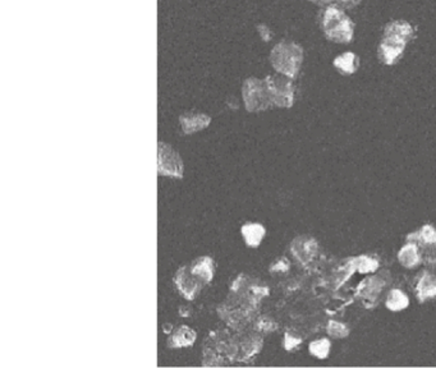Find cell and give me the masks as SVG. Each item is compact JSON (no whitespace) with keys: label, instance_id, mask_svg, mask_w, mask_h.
Instances as JSON below:
<instances>
[{"label":"cell","instance_id":"cell-20","mask_svg":"<svg viewBox=\"0 0 436 368\" xmlns=\"http://www.w3.org/2000/svg\"><path fill=\"white\" fill-rule=\"evenodd\" d=\"M381 285L382 282H380L379 278H370L362 284V288H361L362 294L367 298H373L380 291Z\"/></svg>","mask_w":436,"mask_h":368},{"label":"cell","instance_id":"cell-3","mask_svg":"<svg viewBox=\"0 0 436 368\" xmlns=\"http://www.w3.org/2000/svg\"><path fill=\"white\" fill-rule=\"evenodd\" d=\"M242 96L245 106L250 113L264 111L273 106L266 79H248L243 82Z\"/></svg>","mask_w":436,"mask_h":368},{"label":"cell","instance_id":"cell-1","mask_svg":"<svg viewBox=\"0 0 436 368\" xmlns=\"http://www.w3.org/2000/svg\"><path fill=\"white\" fill-rule=\"evenodd\" d=\"M321 30L326 39L338 42L349 44L355 36V24L343 9L335 4L326 6L321 13Z\"/></svg>","mask_w":436,"mask_h":368},{"label":"cell","instance_id":"cell-23","mask_svg":"<svg viewBox=\"0 0 436 368\" xmlns=\"http://www.w3.org/2000/svg\"><path fill=\"white\" fill-rule=\"evenodd\" d=\"M301 343V339H297V337H291V335H288L286 334V342H284V346H286V349L288 351H291V349H293L296 348L297 345Z\"/></svg>","mask_w":436,"mask_h":368},{"label":"cell","instance_id":"cell-5","mask_svg":"<svg viewBox=\"0 0 436 368\" xmlns=\"http://www.w3.org/2000/svg\"><path fill=\"white\" fill-rule=\"evenodd\" d=\"M158 172L160 175H168L173 178L183 177L182 159L172 146L164 142H159Z\"/></svg>","mask_w":436,"mask_h":368},{"label":"cell","instance_id":"cell-18","mask_svg":"<svg viewBox=\"0 0 436 368\" xmlns=\"http://www.w3.org/2000/svg\"><path fill=\"white\" fill-rule=\"evenodd\" d=\"M353 262V269H357L360 273L362 274H367V273H371L373 270H376L379 264L376 259L370 257V256H360L356 259H352Z\"/></svg>","mask_w":436,"mask_h":368},{"label":"cell","instance_id":"cell-6","mask_svg":"<svg viewBox=\"0 0 436 368\" xmlns=\"http://www.w3.org/2000/svg\"><path fill=\"white\" fill-rule=\"evenodd\" d=\"M175 285L187 299H193L204 287L196 275L191 271L190 266H182L175 274Z\"/></svg>","mask_w":436,"mask_h":368},{"label":"cell","instance_id":"cell-8","mask_svg":"<svg viewBox=\"0 0 436 368\" xmlns=\"http://www.w3.org/2000/svg\"><path fill=\"white\" fill-rule=\"evenodd\" d=\"M291 251L293 253L296 259H298L303 265H306L316 255L317 243L315 242L314 238L302 237L301 235V237L294 239L292 246H291Z\"/></svg>","mask_w":436,"mask_h":368},{"label":"cell","instance_id":"cell-14","mask_svg":"<svg viewBox=\"0 0 436 368\" xmlns=\"http://www.w3.org/2000/svg\"><path fill=\"white\" fill-rule=\"evenodd\" d=\"M398 259L401 262V265L407 267V269H413L417 267L422 261V253H421L420 247L416 243L408 242L405 247L398 253Z\"/></svg>","mask_w":436,"mask_h":368},{"label":"cell","instance_id":"cell-2","mask_svg":"<svg viewBox=\"0 0 436 368\" xmlns=\"http://www.w3.org/2000/svg\"><path fill=\"white\" fill-rule=\"evenodd\" d=\"M303 62V49L293 41H280L270 53L273 68L289 79H296Z\"/></svg>","mask_w":436,"mask_h":368},{"label":"cell","instance_id":"cell-19","mask_svg":"<svg viewBox=\"0 0 436 368\" xmlns=\"http://www.w3.org/2000/svg\"><path fill=\"white\" fill-rule=\"evenodd\" d=\"M330 352V340L329 339H318L309 344V353L317 357L318 360H325Z\"/></svg>","mask_w":436,"mask_h":368},{"label":"cell","instance_id":"cell-15","mask_svg":"<svg viewBox=\"0 0 436 368\" xmlns=\"http://www.w3.org/2000/svg\"><path fill=\"white\" fill-rule=\"evenodd\" d=\"M195 340H196V333L188 326L182 325L173 330L172 335L168 340V345L169 348H184V346H191L195 343Z\"/></svg>","mask_w":436,"mask_h":368},{"label":"cell","instance_id":"cell-25","mask_svg":"<svg viewBox=\"0 0 436 368\" xmlns=\"http://www.w3.org/2000/svg\"><path fill=\"white\" fill-rule=\"evenodd\" d=\"M173 330L175 329H172V326H170V325H165V329H164V331H165V333H170V331H173Z\"/></svg>","mask_w":436,"mask_h":368},{"label":"cell","instance_id":"cell-13","mask_svg":"<svg viewBox=\"0 0 436 368\" xmlns=\"http://www.w3.org/2000/svg\"><path fill=\"white\" fill-rule=\"evenodd\" d=\"M333 65L341 74L349 76L356 73L360 68V58L353 51H346L334 59Z\"/></svg>","mask_w":436,"mask_h":368},{"label":"cell","instance_id":"cell-21","mask_svg":"<svg viewBox=\"0 0 436 368\" xmlns=\"http://www.w3.org/2000/svg\"><path fill=\"white\" fill-rule=\"evenodd\" d=\"M328 333L330 337L341 339V337H346L348 335L349 330L346 325H343L341 322L330 321L328 325Z\"/></svg>","mask_w":436,"mask_h":368},{"label":"cell","instance_id":"cell-11","mask_svg":"<svg viewBox=\"0 0 436 368\" xmlns=\"http://www.w3.org/2000/svg\"><path fill=\"white\" fill-rule=\"evenodd\" d=\"M416 294L420 302H425L428 299L436 297V275L425 271L422 273L417 284H416Z\"/></svg>","mask_w":436,"mask_h":368},{"label":"cell","instance_id":"cell-22","mask_svg":"<svg viewBox=\"0 0 436 368\" xmlns=\"http://www.w3.org/2000/svg\"><path fill=\"white\" fill-rule=\"evenodd\" d=\"M360 3H361V0H335L334 1V4L337 7L343 9V10L344 9L355 8Z\"/></svg>","mask_w":436,"mask_h":368},{"label":"cell","instance_id":"cell-12","mask_svg":"<svg viewBox=\"0 0 436 368\" xmlns=\"http://www.w3.org/2000/svg\"><path fill=\"white\" fill-rule=\"evenodd\" d=\"M190 269L191 271L197 276L200 282H202L204 285L209 284L214 278V259L209 257V256H204V257H200L196 261H193Z\"/></svg>","mask_w":436,"mask_h":368},{"label":"cell","instance_id":"cell-10","mask_svg":"<svg viewBox=\"0 0 436 368\" xmlns=\"http://www.w3.org/2000/svg\"><path fill=\"white\" fill-rule=\"evenodd\" d=\"M211 122V118L201 113H184L179 117V123L186 134H196L207 128Z\"/></svg>","mask_w":436,"mask_h":368},{"label":"cell","instance_id":"cell-9","mask_svg":"<svg viewBox=\"0 0 436 368\" xmlns=\"http://www.w3.org/2000/svg\"><path fill=\"white\" fill-rule=\"evenodd\" d=\"M384 36L408 44L411 40L414 39V29L412 24H408L407 21L402 19L391 21L384 27Z\"/></svg>","mask_w":436,"mask_h":368},{"label":"cell","instance_id":"cell-7","mask_svg":"<svg viewBox=\"0 0 436 368\" xmlns=\"http://www.w3.org/2000/svg\"><path fill=\"white\" fill-rule=\"evenodd\" d=\"M405 47L407 44L403 41L384 36L378 47V56L381 63L385 65L398 63L399 59L405 54Z\"/></svg>","mask_w":436,"mask_h":368},{"label":"cell","instance_id":"cell-17","mask_svg":"<svg viewBox=\"0 0 436 368\" xmlns=\"http://www.w3.org/2000/svg\"><path fill=\"white\" fill-rule=\"evenodd\" d=\"M410 305V299L405 296V293L402 290L393 289L388 294V298L385 301V305L388 307V310L390 311H402L405 310Z\"/></svg>","mask_w":436,"mask_h":368},{"label":"cell","instance_id":"cell-16","mask_svg":"<svg viewBox=\"0 0 436 368\" xmlns=\"http://www.w3.org/2000/svg\"><path fill=\"white\" fill-rule=\"evenodd\" d=\"M241 233L243 235V239L250 247H259L264 237H265V227L259 223H247L241 227Z\"/></svg>","mask_w":436,"mask_h":368},{"label":"cell","instance_id":"cell-4","mask_svg":"<svg viewBox=\"0 0 436 368\" xmlns=\"http://www.w3.org/2000/svg\"><path fill=\"white\" fill-rule=\"evenodd\" d=\"M265 79L269 87L273 106L291 108L294 102V86L292 79L277 73L275 76H268Z\"/></svg>","mask_w":436,"mask_h":368},{"label":"cell","instance_id":"cell-24","mask_svg":"<svg viewBox=\"0 0 436 368\" xmlns=\"http://www.w3.org/2000/svg\"><path fill=\"white\" fill-rule=\"evenodd\" d=\"M309 1H312L318 6H330V4H334L335 0H309Z\"/></svg>","mask_w":436,"mask_h":368}]
</instances>
